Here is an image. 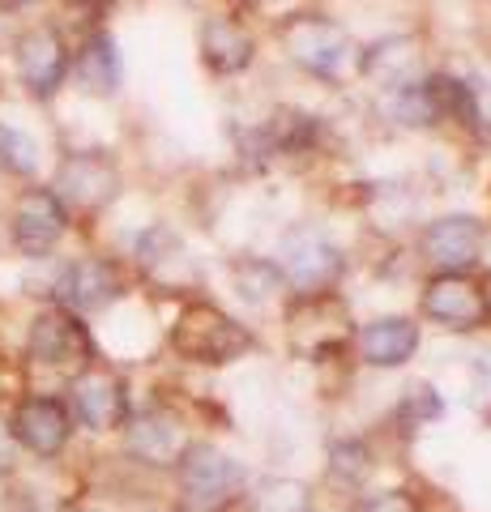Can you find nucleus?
Instances as JSON below:
<instances>
[{
	"instance_id": "obj_18",
	"label": "nucleus",
	"mask_w": 491,
	"mask_h": 512,
	"mask_svg": "<svg viewBox=\"0 0 491 512\" xmlns=\"http://www.w3.org/2000/svg\"><path fill=\"white\" fill-rule=\"evenodd\" d=\"M137 261L158 286H176L180 278L193 274V261H188L184 244L167 227H154L137 239Z\"/></svg>"
},
{
	"instance_id": "obj_14",
	"label": "nucleus",
	"mask_w": 491,
	"mask_h": 512,
	"mask_svg": "<svg viewBox=\"0 0 491 512\" xmlns=\"http://www.w3.org/2000/svg\"><path fill=\"white\" fill-rule=\"evenodd\" d=\"M124 453L141 466H176L184 453L180 427L163 410H141L124 419Z\"/></svg>"
},
{
	"instance_id": "obj_11",
	"label": "nucleus",
	"mask_w": 491,
	"mask_h": 512,
	"mask_svg": "<svg viewBox=\"0 0 491 512\" xmlns=\"http://www.w3.org/2000/svg\"><path fill=\"white\" fill-rule=\"evenodd\" d=\"M282 274H287L295 291L312 295V291H325L329 282H338L342 256L325 235L295 231V235H287V244H282Z\"/></svg>"
},
{
	"instance_id": "obj_24",
	"label": "nucleus",
	"mask_w": 491,
	"mask_h": 512,
	"mask_svg": "<svg viewBox=\"0 0 491 512\" xmlns=\"http://www.w3.org/2000/svg\"><path fill=\"white\" fill-rule=\"evenodd\" d=\"M274 282H278V274L269 265H244L240 269V291H244V299H265Z\"/></svg>"
},
{
	"instance_id": "obj_13",
	"label": "nucleus",
	"mask_w": 491,
	"mask_h": 512,
	"mask_svg": "<svg viewBox=\"0 0 491 512\" xmlns=\"http://www.w3.org/2000/svg\"><path fill=\"white\" fill-rule=\"evenodd\" d=\"M479 248H483V227L462 214L440 218L423 231V256L440 274H466V269L479 261Z\"/></svg>"
},
{
	"instance_id": "obj_7",
	"label": "nucleus",
	"mask_w": 491,
	"mask_h": 512,
	"mask_svg": "<svg viewBox=\"0 0 491 512\" xmlns=\"http://www.w3.org/2000/svg\"><path fill=\"white\" fill-rule=\"evenodd\" d=\"M69 231V214L65 205L56 201L52 188H26L18 192L13 201V214H9V235H13V248L22 256H47Z\"/></svg>"
},
{
	"instance_id": "obj_1",
	"label": "nucleus",
	"mask_w": 491,
	"mask_h": 512,
	"mask_svg": "<svg viewBox=\"0 0 491 512\" xmlns=\"http://www.w3.org/2000/svg\"><path fill=\"white\" fill-rule=\"evenodd\" d=\"M171 350L205 367H223L240 359L244 350H252V333L223 308H214V303H193L171 325Z\"/></svg>"
},
{
	"instance_id": "obj_16",
	"label": "nucleus",
	"mask_w": 491,
	"mask_h": 512,
	"mask_svg": "<svg viewBox=\"0 0 491 512\" xmlns=\"http://www.w3.org/2000/svg\"><path fill=\"white\" fill-rule=\"evenodd\" d=\"M201 52L214 73H240L252 64V35L235 18H210L201 26Z\"/></svg>"
},
{
	"instance_id": "obj_21",
	"label": "nucleus",
	"mask_w": 491,
	"mask_h": 512,
	"mask_svg": "<svg viewBox=\"0 0 491 512\" xmlns=\"http://www.w3.org/2000/svg\"><path fill=\"white\" fill-rule=\"evenodd\" d=\"M0 171L13 175V180H30L39 171V150L22 128L0 124Z\"/></svg>"
},
{
	"instance_id": "obj_2",
	"label": "nucleus",
	"mask_w": 491,
	"mask_h": 512,
	"mask_svg": "<svg viewBox=\"0 0 491 512\" xmlns=\"http://www.w3.org/2000/svg\"><path fill=\"white\" fill-rule=\"evenodd\" d=\"M52 192L65 205V214H99L103 205L116 201L120 171L103 150H73L60 158Z\"/></svg>"
},
{
	"instance_id": "obj_28",
	"label": "nucleus",
	"mask_w": 491,
	"mask_h": 512,
	"mask_svg": "<svg viewBox=\"0 0 491 512\" xmlns=\"http://www.w3.org/2000/svg\"><path fill=\"white\" fill-rule=\"evenodd\" d=\"M483 299H487V316H491V286H487V291H483Z\"/></svg>"
},
{
	"instance_id": "obj_17",
	"label": "nucleus",
	"mask_w": 491,
	"mask_h": 512,
	"mask_svg": "<svg viewBox=\"0 0 491 512\" xmlns=\"http://www.w3.org/2000/svg\"><path fill=\"white\" fill-rule=\"evenodd\" d=\"M73 73L77 82H82L90 94H116L120 90V52H116V39L107 35V30H94L86 35L82 52L73 60Z\"/></svg>"
},
{
	"instance_id": "obj_26",
	"label": "nucleus",
	"mask_w": 491,
	"mask_h": 512,
	"mask_svg": "<svg viewBox=\"0 0 491 512\" xmlns=\"http://www.w3.org/2000/svg\"><path fill=\"white\" fill-rule=\"evenodd\" d=\"M474 376H479V393L491 397V355L479 359V367H474Z\"/></svg>"
},
{
	"instance_id": "obj_25",
	"label": "nucleus",
	"mask_w": 491,
	"mask_h": 512,
	"mask_svg": "<svg viewBox=\"0 0 491 512\" xmlns=\"http://www.w3.org/2000/svg\"><path fill=\"white\" fill-rule=\"evenodd\" d=\"M470 99H474V124L483 137H491V86H470Z\"/></svg>"
},
{
	"instance_id": "obj_10",
	"label": "nucleus",
	"mask_w": 491,
	"mask_h": 512,
	"mask_svg": "<svg viewBox=\"0 0 491 512\" xmlns=\"http://www.w3.org/2000/svg\"><path fill=\"white\" fill-rule=\"evenodd\" d=\"M287 52L299 69H308L312 77H338L346 56H351V39L346 30L325 22V18H304L287 26Z\"/></svg>"
},
{
	"instance_id": "obj_9",
	"label": "nucleus",
	"mask_w": 491,
	"mask_h": 512,
	"mask_svg": "<svg viewBox=\"0 0 491 512\" xmlns=\"http://www.w3.org/2000/svg\"><path fill=\"white\" fill-rule=\"evenodd\" d=\"M116 295H120V274L112 261H99V256H82V261L60 269L56 278V308L73 316L103 312Z\"/></svg>"
},
{
	"instance_id": "obj_12",
	"label": "nucleus",
	"mask_w": 491,
	"mask_h": 512,
	"mask_svg": "<svg viewBox=\"0 0 491 512\" xmlns=\"http://www.w3.org/2000/svg\"><path fill=\"white\" fill-rule=\"evenodd\" d=\"M423 312L432 316L436 325L470 333V329H479L487 320V299H483V291L466 274H440V278L427 282Z\"/></svg>"
},
{
	"instance_id": "obj_20",
	"label": "nucleus",
	"mask_w": 491,
	"mask_h": 512,
	"mask_svg": "<svg viewBox=\"0 0 491 512\" xmlns=\"http://www.w3.org/2000/svg\"><path fill=\"white\" fill-rule=\"evenodd\" d=\"M380 111H385L393 124H406V128H423V124L436 120L432 103H427L423 82H402V86H393L385 99H380Z\"/></svg>"
},
{
	"instance_id": "obj_3",
	"label": "nucleus",
	"mask_w": 491,
	"mask_h": 512,
	"mask_svg": "<svg viewBox=\"0 0 491 512\" xmlns=\"http://www.w3.org/2000/svg\"><path fill=\"white\" fill-rule=\"evenodd\" d=\"M26 355H30V363L65 372L73 380L82 367L94 363V342H90V329L82 325V316H73L65 308H47L35 316V325H30Z\"/></svg>"
},
{
	"instance_id": "obj_4",
	"label": "nucleus",
	"mask_w": 491,
	"mask_h": 512,
	"mask_svg": "<svg viewBox=\"0 0 491 512\" xmlns=\"http://www.w3.org/2000/svg\"><path fill=\"white\" fill-rule=\"evenodd\" d=\"M5 431H9V440L18 444V448H26L30 457L52 461V457H60L69 448L73 414L52 393H30V397H22V402L13 406Z\"/></svg>"
},
{
	"instance_id": "obj_15",
	"label": "nucleus",
	"mask_w": 491,
	"mask_h": 512,
	"mask_svg": "<svg viewBox=\"0 0 491 512\" xmlns=\"http://www.w3.org/2000/svg\"><path fill=\"white\" fill-rule=\"evenodd\" d=\"M419 350V325L406 316H380L359 329V355L372 367H402Z\"/></svg>"
},
{
	"instance_id": "obj_29",
	"label": "nucleus",
	"mask_w": 491,
	"mask_h": 512,
	"mask_svg": "<svg viewBox=\"0 0 491 512\" xmlns=\"http://www.w3.org/2000/svg\"><path fill=\"white\" fill-rule=\"evenodd\" d=\"M77 512H103V508H77Z\"/></svg>"
},
{
	"instance_id": "obj_6",
	"label": "nucleus",
	"mask_w": 491,
	"mask_h": 512,
	"mask_svg": "<svg viewBox=\"0 0 491 512\" xmlns=\"http://www.w3.org/2000/svg\"><path fill=\"white\" fill-rule=\"evenodd\" d=\"M176 474H180L184 495L205 512L223 508L231 495H240V487H244L240 461H231L223 448H214V444H184Z\"/></svg>"
},
{
	"instance_id": "obj_22",
	"label": "nucleus",
	"mask_w": 491,
	"mask_h": 512,
	"mask_svg": "<svg viewBox=\"0 0 491 512\" xmlns=\"http://www.w3.org/2000/svg\"><path fill=\"white\" fill-rule=\"evenodd\" d=\"M355 512H423V504L410 491H380V495L359 500Z\"/></svg>"
},
{
	"instance_id": "obj_8",
	"label": "nucleus",
	"mask_w": 491,
	"mask_h": 512,
	"mask_svg": "<svg viewBox=\"0 0 491 512\" xmlns=\"http://www.w3.org/2000/svg\"><path fill=\"white\" fill-rule=\"evenodd\" d=\"M13 64H18L22 86L35 99H52L60 82L69 77V47L60 39V30L52 26H30L13 43Z\"/></svg>"
},
{
	"instance_id": "obj_19",
	"label": "nucleus",
	"mask_w": 491,
	"mask_h": 512,
	"mask_svg": "<svg viewBox=\"0 0 491 512\" xmlns=\"http://www.w3.org/2000/svg\"><path fill=\"white\" fill-rule=\"evenodd\" d=\"M248 512H312V491L295 478H265L248 495Z\"/></svg>"
},
{
	"instance_id": "obj_5",
	"label": "nucleus",
	"mask_w": 491,
	"mask_h": 512,
	"mask_svg": "<svg viewBox=\"0 0 491 512\" xmlns=\"http://www.w3.org/2000/svg\"><path fill=\"white\" fill-rule=\"evenodd\" d=\"M69 414L77 427L86 431H116L129 419V389L124 380L103 363H90L82 367L73 380H69Z\"/></svg>"
},
{
	"instance_id": "obj_23",
	"label": "nucleus",
	"mask_w": 491,
	"mask_h": 512,
	"mask_svg": "<svg viewBox=\"0 0 491 512\" xmlns=\"http://www.w3.org/2000/svg\"><path fill=\"white\" fill-rule=\"evenodd\" d=\"M329 466H334L342 478H363V474H368V448H363V444H338Z\"/></svg>"
},
{
	"instance_id": "obj_27",
	"label": "nucleus",
	"mask_w": 491,
	"mask_h": 512,
	"mask_svg": "<svg viewBox=\"0 0 491 512\" xmlns=\"http://www.w3.org/2000/svg\"><path fill=\"white\" fill-rule=\"evenodd\" d=\"M9 9H35V5H43V0H5Z\"/></svg>"
}]
</instances>
